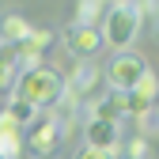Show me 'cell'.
<instances>
[{"label":"cell","instance_id":"8992f818","mask_svg":"<svg viewBox=\"0 0 159 159\" xmlns=\"http://www.w3.org/2000/svg\"><path fill=\"white\" fill-rule=\"evenodd\" d=\"M98 80H102V68H95L91 61H84V65H76L72 68V76L65 80V95L68 98H91L95 95V87H98Z\"/></svg>","mask_w":159,"mask_h":159},{"label":"cell","instance_id":"9a60e30c","mask_svg":"<svg viewBox=\"0 0 159 159\" xmlns=\"http://www.w3.org/2000/svg\"><path fill=\"white\" fill-rule=\"evenodd\" d=\"M125 159H152V140H148V136L125 140Z\"/></svg>","mask_w":159,"mask_h":159},{"label":"cell","instance_id":"7a4b0ae2","mask_svg":"<svg viewBox=\"0 0 159 159\" xmlns=\"http://www.w3.org/2000/svg\"><path fill=\"white\" fill-rule=\"evenodd\" d=\"M140 8L129 4V0H121V4H110V11L102 15V27H98V34H102V46H114L117 53H125L133 46V38L140 34Z\"/></svg>","mask_w":159,"mask_h":159},{"label":"cell","instance_id":"5b68a950","mask_svg":"<svg viewBox=\"0 0 159 159\" xmlns=\"http://www.w3.org/2000/svg\"><path fill=\"white\" fill-rule=\"evenodd\" d=\"M117 95V91H114ZM155 95H159V84H155V72H148L140 84H136L133 91L117 95V110H121V117H144L155 110Z\"/></svg>","mask_w":159,"mask_h":159},{"label":"cell","instance_id":"6da1fadb","mask_svg":"<svg viewBox=\"0 0 159 159\" xmlns=\"http://www.w3.org/2000/svg\"><path fill=\"white\" fill-rule=\"evenodd\" d=\"M65 95V76L57 68H27L15 76V91L11 98H19V102H27L34 110H53L57 102H61Z\"/></svg>","mask_w":159,"mask_h":159},{"label":"cell","instance_id":"9c48e42d","mask_svg":"<svg viewBox=\"0 0 159 159\" xmlns=\"http://www.w3.org/2000/svg\"><path fill=\"white\" fill-rule=\"evenodd\" d=\"M34 27L27 23L23 15H4V23H0V34H4V42L8 46H19V42H27V34Z\"/></svg>","mask_w":159,"mask_h":159},{"label":"cell","instance_id":"3957f363","mask_svg":"<svg viewBox=\"0 0 159 159\" xmlns=\"http://www.w3.org/2000/svg\"><path fill=\"white\" fill-rule=\"evenodd\" d=\"M152 68H148V61L140 53H133V49H125V53H114L110 57V65H106V84L117 91V95H125V91H133L140 80L148 76Z\"/></svg>","mask_w":159,"mask_h":159},{"label":"cell","instance_id":"e0dca14e","mask_svg":"<svg viewBox=\"0 0 159 159\" xmlns=\"http://www.w3.org/2000/svg\"><path fill=\"white\" fill-rule=\"evenodd\" d=\"M0 133H19V125L11 121V114H8V110H0Z\"/></svg>","mask_w":159,"mask_h":159},{"label":"cell","instance_id":"2e32d148","mask_svg":"<svg viewBox=\"0 0 159 159\" xmlns=\"http://www.w3.org/2000/svg\"><path fill=\"white\" fill-rule=\"evenodd\" d=\"M72 159H117V152H98V148H80Z\"/></svg>","mask_w":159,"mask_h":159},{"label":"cell","instance_id":"8fae6325","mask_svg":"<svg viewBox=\"0 0 159 159\" xmlns=\"http://www.w3.org/2000/svg\"><path fill=\"white\" fill-rule=\"evenodd\" d=\"M15 76H19V65H15V46L0 42V91H4V87H11V84H15Z\"/></svg>","mask_w":159,"mask_h":159},{"label":"cell","instance_id":"5bb4252c","mask_svg":"<svg viewBox=\"0 0 159 159\" xmlns=\"http://www.w3.org/2000/svg\"><path fill=\"white\" fill-rule=\"evenodd\" d=\"M23 155V136L19 133H0V159H19Z\"/></svg>","mask_w":159,"mask_h":159},{"label":"cell","instance_id":"4fadbf2b","mask_svg":"<svg viewBox=\"0 0 159 159\" xmlns=\"http://www.w3.org/2000/svg\"><path fill=\"white\" fill-rule=\"evenodd\" d=\"M4 110L11 114V121L19 125V133H23L27 125H34V121H38V110H34V106H27V102H19V98H11Z\"/></svg>","mask_w":159,"mask_h":159},{"label":"cell","instance_id":"277c9868","mask_svg":"<svg viewBox=\"0 0 159 159\" xmlns=\"http://www.w3.org/2000/svg\"><path fill=\"white\" fill-rule=\"evenodd\" d=\"M23 148L30 152V155H38V159H49L57 148H61V140H65V129H61V121H53V117H38L34 125H27L23 133Z\"/></svg>","mask_w":159,"mask_h":159},{"label":"cell","instance_id":"ba28073f","mask_svg":"<svg viewBox=\"0 0 159 159\" xmlns=\"http://www.w3.org/2000/svg\"><path fill=\"white\" fill-rule=\"evenodd\" d=\"M84 136H87V148H98V152H117V144H121V129L114 121H95V117L84 125Z\"/></svg>","mask_w":159,"mask_h":159},{"label":"cell","instance_id":"7c38bea8","mask_svg":"<svg viewBox=\"0 0 159 159\" xmlns=\"http://www.w3.org/2000/svg\"><path fill=\"white\" fill-rule=\"evenodd\" d=\"M102 4L98 0H84V4H76V19H72V27H98L102 23Z\"/></svg>","mask_w":159,"mask_h":159},{"label":"cell","instance_id":"52a82bcc","mask_svg":"<svg viewBox=\"0 0 159 159\" xmlns=\"http://www.w3.org/2000/svg\"><path fill=\"white\" fill-rule=\"evenodd\" d=\"M65 46H68V53L72 57H95L98 49H102V34H98V27H72L68 23V30H65Z\"/></svg>","mask_w":159,"mask_h":159},{"label":"cell","instance_id":"30bf717a","mask_svg":"<svg viewBox=\"0 0 159 159\" xmlns=\"http://www.w3.org/2000/svg\"><path fill=\"white\" fill-rule=\"evenodd\" d=\"M91 117L95 121H121V110H117V95L110 91V95H102V98H95L91 102Z\"/></svg>","mask_w":159,"mask_h":159}]
</instances>
